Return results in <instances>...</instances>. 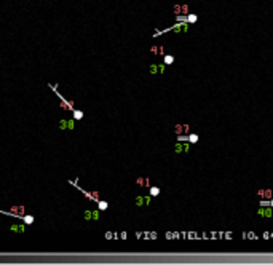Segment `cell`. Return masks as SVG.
<instances>
[{"label":"cell","mask_w":273,"mask_h":265,"mask_svg":"<svg viewBox=\"0 0 273 265\" xmlns=\"http://www.w3.org/2000/svg\"><path fill=\"white\" fill-rule=\"evenodd\" d=\"M257 214L262 217H267L270 219L273 216V208H260V209H257Z\"/></svg>","instance_id":"cell-1"},{"label":"cell","mask_w":273,"mask_h":265,"mask_svg":"<svg viewBox=\"0 0 273 265\" xmlns=\"http://www.w3.org/2000/svg\"><path fill=\"white\" fill-rule=\"evenodd\" d=\"M59 128L63 129H74V120H61L59 121Z\"/></svg>","instance_id":"cell-2"},{"label":"cell","mask_w":273,"mask_h":265,"mask_svg":"<svg viewBox=\"0 0 273 265\" xmlns=\"http://www.w3.org/2000/svg\"><path fill=\"white\" fill-rule=\"evenodd\" d=\"M259 196L264 200H271L273 193H271V190H259Z\"/></svg>","instance_id":"cell-3"},{"label":"cell","mask_w":273,"mask_h":265,"mask_svg":"<svg viewBox=\"0 0 273 265\" xmlns=\"http://www.w3.org/2000/svg\"><path fill=\"white\" fill-rule=\"evenodd\" d=\"M19 219H21V221H23L26 225H32V224H34V216H24V214H23Z\"/></svg>","instance_id":"cell-4"},{"label":"cell","mask_w":273,"mask_h":265,"mask_svg":"<svg viewBox=\"0 0 273 265\" xmlns=\"http://www.w3.org/2000/svg\"><path fill=\"white\" fill-rule=\"evenodd\" d=\"M134 203H136V206H139V208H141V206H147L146 205V196H137V198L134 200Z\"/></svg>","instance_id":"cell-5"},{"label":"cell","mask_w":273,"mask_h":265,"mask_svg":"<svg viewBox=\"0 0 273 265\" xmlns=\"http://www.w3.org/2000/svg\"><path fill=\"white\" fill-rule=\"evenodd\" d=\"M72 115H74V120H82V118H83V112L74 109V110H72Z\"/></svg>","instance_id":"cell-6"},{"label":"cell","mask_w":273,"mask_h":265,"mask_svg":"<svg viewBox=\"0 0 273 265\" xmlns=\"http://www.w3.org/2000/svg\"><path fill=\"white\" fill-rule=\"evenodd\" d=\"M107 208H109V203H107V201H101V200L98 201V209H99V211H105Z\"/></svg>","instance_id":"cell-7"},{"label":"cell","mask_w":273,"mask_h":265,"mask_svg":"<svg viewBox=\"0 0 273 265\" xmlns=\"http://www.w3.org/2000/svg\"><path fill=\"white\" fill-rule=\"evenodd\" d=\"M11 232H16V233L24 232V224L23 225H11Z\"/></svg>","instance_id":"cell-8"},{"label":"cell","mask_w":273,"mask_h":265,"mask_svg":"<svg viewBox=\"0 0 273 265\" xmlns=\"http://www.w3.org/2000/svg\"><path fill=\"white\" fill-rule=\"evenodd\" d=\"M188 142H190V144H197L198 142V136L195 133H190V134H188Z\"/></svg>","instance_id":"cell-9"},{"label":"cell","mask_w":273,"mask_h":265,"mask_svg":"<svg viewBox=\"0 0 273 265\" xmlns=\"http://www.w3.org/2000/svg\"><path fill=\"white\" fill-rule=\"evenodd\" d=\"M182 152H184V144H181V142L176 144V145H174V154L179 155V154H182Z\"/></svg>","instance_id":"cell-10"},{"label":"cell","mask_w":273,"mask_h":265,"mask_svg":"<svg viewBox=\"0 0 273 265\" xmlns=\"http://www.w3.org/2000/svg\"><path fill=\"white\" fill-rule=\"evenodd\" d=\"M172 63H174V56L165 54V64H172Z\"/></svg>","instance_id":"cell-11"},{"label":"cell","mask_w":273,"mask_h":265,"mask_svg":"<svg viewBox=\"0 0 273 265\" xmlns=\"http://www.w3.org/2000/svg\"><path fill=\"white\" fill-rule=\"evenodd\" d=\"M150 195H152V196L160 195V189L158 187H150Z\"/></svg>","instance_id":"cell-12"},{"label":"cell","mask_w":273,"mask_h":265,"mask_svg":"<svg viewBox=\"0 0 273 265\" xmlns=\"http://www.w3.org/2000/svg\"><path fill=\"white\" fill-rule=\"evenodd\" d=\"M137 184L142 187H149V179H137Z\"/></svg>","instance_id":"cell-13"},{"label":"cell","mask_w":273,"mask_h":265,"mask_svg":"<svg viewBox=\"0 0 273 265\" xmlns=\"http://www.w3.org/2000/svg\"><path fill=\"white\" fill-rule=\"evenodd\" d=\"M83 216H85L86 221H93V211L88 209V211H85V214H83Z\"/></svg>","instance_id":"cell-14"},{"label":"cell","mask_w":273,"mask_h":265,"mask_svg":"<svg viewBox=\"0 0 273 265\" xmlns=\"http://www.w3.org/2000/svg\"><path fill=\"white\" fill-rule=\"evenodd\" d=\"M197 15H188L187 16V22H197Z\"/></svg>","instance_id":"cell-15"},{"label":"cell","mask_w":273,"mask_h":265,"mask_svg":"<svg viewBox=\"0 0 273 265\" xmlns=\"http://www.w3.org/2000/svg\"><path fill=\"white\" fill-rule=\"evenodd\" d=\"M150 72H152V74H157V72H160L158 66H157V64H152V66H150Z\"/></svg>","instance_id":"cell-16"},{"label":"cell","mask_w":273,"mask_h":265,"mask_svg":"<svg viewBox=\"0 0 273 265\" xmlns=\"http://www.w3.org/2000/svg\"><path fill=\"white\" fill-rule=\"evenodd\" d=\"M188 150H190V144H184V154H187Z\"/></svg>","instance_id":"cell-17"},{"label":"cell","mask_w":273,"mask_h":265,"mask_svg":"<svg viewBox=\"0 0 273 265\" xmlns=\"http://www.w3.org/2000/svg\"><path fill=\"white\" fill-rule=\"evenodd\" d=\"M270 206L273 208V198H271V201H270Z\"/></svg>","instance_id":"cell-18"}]
</instances>
